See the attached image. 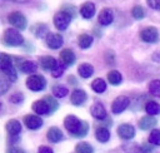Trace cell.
I'll return each mask as SVG.
<instances>
[{"instance_id": "31", "label": "cell", "mask_w": 160, "mask_h": 153, "mask_svg": "<svg viewBox=\"0 0 160 153\" xmlns=\"http://www.w3.org/2000/svg\"><path fill=\"white\" fill-rule=\"evenodd\" d=\"M149 143L160 145V129H152L149 135Z\"/></svg>"}, {"instance_id": "14", "label": "cell", "mask_w": 160, "mask_h": 153, "mask_svg": "<svg viewBox=\"0 0 160 153\" xmlns=\"http://www.w3.org/2000/svg\"><path fill=\"white\" fill-rule=\"evenodd\" d=\"M98 20H99V23H100L101 25H109V24H111L112 20H114L112 10H111V9H108V8L102 9V10L99 13Z\"/></svg>"}, {"instance_id": "42", "label": "cell", "mask_w": 160, "mask_h": 153, "mask_svg": "<svg viewBox=\"0 0 160 153\" xmlns=\"http://www.w3.org/2000/svg\"><path fill=\"white\" fill-rule=\"evenodd\" d=\"M14 1H16V3H25V1H29V0H14Z\"/></svg>"}, {"instance_id": "12", "label": "cell", "mask_w": 160, "mask_h": 153, "mask_svg": "<svg viewBox=\"0 0 160 153\" xmlns=\"http://www.w3.org/2000/svg\"><path fill=\"white\" fill-rule=\"evenodd\" d=\"M32 110L36 113V114H40V115H42V114H48V113H51V110H50V107H49V104L46 103V100L45 99H40V100H35L34 103H32Z\"/></svg>"}, {"instance_id": "13", "label": "cell", "mask_w": 160, "mask_h": 153, "mask_svg": "<svg viewBox=\"0 0 160 153\" xmlns=\"http://www.w3.org/2000/svg\"><path fill=\"white\" fill-rule=\"evenodd\" d=\"M80 14L84 19H91L95 14V5L91 1H86L80 6Z\"/></svg>"}, {"instance_id": "10", "label": "cell", "mask_w": 160, "mask_h": 153, "mask_svg": "<svg viewBox=\"0 0 160 153\" xmlns=\"http://www.w3.org/2000/svg\"><path fill=\"white\" fill-rule=\"evenodd\" d=\"M24 123L25 125L29 128V129H39L41 125H42V119L39 117V115H35V114H28L24 117Z\"/></svg>"}, {"instance_id": "25", "label": "cell", "mask_w": 160, "mask_h": 153, "mask_svg": "<svg viewBox=\"0 0 160 153\" xmlns=\"http://www.w3.org/2000/svg\"><path fill=\"white\" fill-rule=\"evenodd\" d=\"M95 137H96V139H98L99 142L106 143V142L109 140V138H110V132L108 130V128L100 127V128H96V130H95Z\"/></svg>"}, {"instance_id": "24", "label": "cell", "mask_w": 160, "mask_h": 153, "mask_svg": "<svg viewBox=\"0 0 160 153\" xmlns=\"http://www.w3.org/2000/svg\"><path fill=\"white\" fill-rule=\"evenodd\" d=\"M78 71H79L80 76H82V78H89V76L92 75V73H94V68H92V65L89 64V63H82V64L79 65Z\"/></svg>"}, {"instance_id": "23", "label": "cell", "mask_w": 160, "mask_h": 153, "mask_svg": "<svg viewBox=\"0 0 160 153\" xmlns=\"http://www.w3.org/2000/svg\"><path fill=\"white\" fill-rule=\"evenodd\" d=\"M78 44L81 49H88L92 44V36L89 34H80L78 36Z\"/></svg>"}, {"instance_id": "27", "label": "cell", "mask_w": 160, "mask_h": 153, "mask_svg": "<svg viewBox=\"0 0 160 153\" xmlns=\"http://www.w3.org/2000/svg\"><path fill=\"white\" fill-rule=\"evenodd\" d=\"M108 80H109L110 84L118 85V84L121 83L122 76H121V74H120L118 70H110V71L108 73Z\"/></svg>"}, {"instance_id": "28", "label": "cell", "mask_w": 160, "mask_h": 153, "mask_svg": "<svg viewBox=\"0 0 160 153\" xmlns=\"http://www.w3.org/2000/svg\"><path fill=\"white\" fill-rule=\"evenodd\" d=\"M91 88H92V90L96 92V93H102V92H105V89H106V83H105L101 78H96V79L92 80Z\"/></svg>"}, {"instance_id": "21", "label": "cell", "mask_w": 160, "mask_h": 153, "mask_svg": "<svg viewBox=\"0 0 160 153\" xmlns=\"http://www.w3.org/2000/svg\"><path fill=\"white\" fill-rule=\"evenodd\" d=\"M6 130H8V133L10 134V135H18L20 132H21V124H20V122H18L16 119H10V120H8V123H6Z\"/></svg>"}, {"instance_id": "6", "label": "cell", "mask_w": 160, "mask_h": 153, "mask_svg": "<svg viewBox=\"0 0 160 153\" xmlns=\"http://www.w3.org/2000/svg\"><path fill=\"white\" fill-rule=\"evenodd\" d=\"M8 20H9V23L14 28H16L19 30H24L26 28V25H28L26 18L20 11H12V13H10L9 16H8Z\"/></svg>"}, {"instance_id": "20", "label": "cell", "mask_w": 160, "mask_h": 153, "mask_svg": "<svg viewBox=\"0 0 160 153\" xmlns=\"http://www.w3.org/2000/svg\"><path fill=\"white\" fill-rule=\"evenodd\" d=\"M90 112H91V115L94 118H96V119H104L106 117V110H105V108H104V105L101 103L92 104Z\"/></svg>"}, {"instance_id": "16", "label": "cell", "mask_w": 160, "mask_h": 153, "mask_svg": "<svg viewBox=\"0 0 160 153\" xmlns=\"http://www.w3.org/2000/svg\"><path fill=\"white\" fill-rule=\"evenodd\" d=\"M40 65H41L42 69H45V70H51V71H52V70L58 66V61H56L55 58L46 55V56L40 58Z\"/></svg>"}, {"instance_id": "19", "label": "cell", "mask_w": 160, "mask_h": 153, "mask_svg": "<svg viewBox=\"0 0 160 153\" xmlns=\"http://www.w3.org/2000/svg\"><path fill=\"white\" fill-rule=\"evenodd\" d=\"M46 138L52 142V143H58L59 140L62 139V132L58 128V127H51L48 129V133H46Z\"/></svg>"}, {"instance_id": "32", "label": "cell", "mask_w": 160, "mask_h": 153, "mask_svg": "<svg viewBox=\"0 0 160 153\" xmlns=\"http://www.w3.org/2000/svg\"><path fill=\"white\" fill-rule=\"evenodd\" d=\"M131 15L134 16V19L140 20V19H142V18L145 16V10H144L142 6H140V5H135V6L132 8V10H131Z\"/></svg>"}, {"instance_id": "35", "label": "cell", "mask_w": 160, "mask_h": 153, "mask_svg": "<svg viewBox=\"0 0 160 153\" xmlns=\"http://www.w3.org/2000/svg\"><path fill=\"white\" fill-rule=\"evenodd\" d=\"M65 66H66V65H64V64H58V66L51 71V75H52L54 78L61 76L62 73H64V70H65Z\"/></svg>"}, {"instance_id": "15", "label": "cell", "mask_w": 160, "mask_h": 153, "mask_svg": "<svg viewBox=\"0 0 160 153\" xmlns=\"http://www.w3.org/2000/svg\"><path fill=\"white\" fill-rule=\"evenodd\" d=\"M85 100H86V93H85L82 89H75V90L71 93L70 102H71L74 105H81Z\"/></svg>"}, {"instance_id": "29", "label": "cell", "mask_w": 160, "mask_h": 153, "mask_svg": "<svg viewBox=\"0 0 160 153\" xmlns=\"http://www.w3.org/2000/svg\"><path fill=\"white\" fill-rule=\"evenodd\" d=\"M149 92L154 97H160V80L159 79H154V80L150 82V84H149Z\"/></svg>"}, {"instance_id": "7", "label": "cell", "mask_w": 160, "mask_h": 153, "mask_svg": "<svg viewBox=\"0 0 160 153\" xmlns=\"http://www.w3.org/2000/svg\"><path fill=\"white\" fill-rule=\"evenodd\" d=\"M140 38L145 43H156L159 40V31L156 28L149 26L140 31Z\"/></svg>"}, {"instance_id": "17", "label": "cell", "mask_w": 160, "mask_h": 153, "mask_svg": "<svg viewBox=\"0 0 160 153\" xmlns=\"http://www.w3.org/2000/svg\"><path fill=\"white\" fill-rule=\"evenodd\" d=\"M156 125V119L152 115H145L139 120V128L142 130H148L151 129Z\"/></svg>"}, {"instance_id": "30", "label": "cell", "mask_w": 160, "mask_h": 153, "mask_svg": "<svg viewBox=\"0 0 160 153\" xmlns=\"http://www.w3.org/2000/svg\"><path fill=\"white\" fill-rule=\"evenodd\" d=\"M75 150L78 153H92L94 152V148L89 144V143H85V142H80L75 145Z\"/></svg>"}, {"instance_id": "39", "label": "cell", "mask_w": 160, "mask_h": 153, "mask_svg": "<svg viewBox=\"0 0 160 153\" xmlns=\"http://www.w3.org/2000/svg\"><path fill=\"white\" fill-rule=\"evenodd\" d=\"M38 153H52V149L46 145H41V147H39Z\"/></svg>"}, {"instance_id": "1", "label": "cell", "mask_w": 160, "mask_h": 153, "mask_svg": "<svg viewBox=\"0 0 160 153\" xmlns=\"http://www.w3.org/2000/svg\"><path fill=\"white\" fill-rule=\"evenodd\" d=\"M64 125H65L66 130L69 133H71L74 137H85L89 130L88 123L85 120H80L79 118H76L72 114L65 117Z\"/></svg>"}, {"instance_id": "11", "label": "cell", "mask_w": 160, "mask_h": 153, "mask_svg": "<svg viewBox=\"0 0 160 153\" xmlns=\"http://www.w3.org/2000/svg\"><path fill=\"white\" fill-rule=\"evenodd\" d=\"M118 134L122 139H131L135 135V129L131 124L124 123V124H120L118 127Z\"/></svg>"}, {"instance_id": "3", "label": "cell", "mask_w": 160, "mask_h": 153, "mask_svg": "<svg viewBox=\"0 0 160 153\" xmlns=\"http://www.w3.org/2000/svg\"><path fill=\"white\" fill-rule=\"evenodd\" d=\"M2 41L9 46H19L24 43V38L16 29H6L2 35Z\"/></svg>"}, {"instance_id": "18", "label": "cell", "mask_w": 160, "mask_h": 153, "mask_svg": "<svg viewBox=\"0 0 160 153\" xmlns=\"http://www.w3.org/2000/svg\"><path fill=\"white\" fill-rule=\"evenodd\" d=\"M60 59L64 65H71L75 61V54L71 49H62L60 51Z\"/></svg>"}, {"instance_id": "2", "label": "cell", "mask_w": 160, "mask_h": 153, "mask_svg": "<svg viewBox=\"0 0 160 153\" xmlns=\"http://www.w3.org/2000/svg\"><path fill=\"white\" fill-rule=\"evenodd\" d=\"M0 68H1L2 75H5L8 80H10V82L16 80L18 74H16V70L12 65V59L10 55H8L5 53L0 54Z\"/></svg>"}, {"instance_id": "22", "label": "cell", "mask_w": 160, "mask_h": 153, "mask_svg": "<svg viewBox=\"0 0 160 153\" xmlns=\"http://www.w3.org/2000/svg\"><path fill=\"white\" fill-rule=\"evenodd\" d=\"M19 69H20L22 73L32 74L34 71H36L38 65H36L34 61H31V60H22L21 63H19Z\"/></svg>"}, {"instance_id": "26", "label": "cell", "mask_w": 160, "mask_h": 153, "mask_svg": "<svg viewBox=\"0 0 160 153\" xmlns=\"http://www.w3.org/2000/svg\"><path fill=\"white\" fill-rule=\"evenodd\" d=\"M145 110L149 115H155V114H159L160 113V104H158L154 100H149L146 104H145Z\"/></svg>"}, {"instance_id": "36", "label": "cell", "mask_w": 160, "mask_h": 153, "mask_svg": "<svg viewBox=\"0 0 160 153\" xmlns=\"http://www.w3.org/2000/svg\"><path fill=\"white\" fill-rule=\"evenodd\" d=\"M146 3L151 9L160 10V0H146Z\"/></svg>"}, {"instance_id": "33", "label": "cell", "mask_w": 160, "mask_h": 153, "mask_svg": "<svg viewBox=\"0 0 160 153\" xmlns=\"http://www.w3.org/2000/svg\"><path fill=\"white\" fill-rule=\"evenodd\" d=\"M68 89L62 85H54L52 87V94L56 97V98H64L66 94H68Z\"/></svg>"}, {"instance_id": "37", "label": "cell", "mask_w": 160, "mask_h": 153, "mask_svg": "<svg viewBox=\"0 0 160 153\" xmlns=\"http://www.w3.org/2000/svg\"><path fill=\"white\" fill-rule=\"evenodd\" d=\"M22 99H24V95H22L21 93H15V94H12V95L10 97V100H11L12 103H20Z\"/></svg>"}, {"instance_id": "9", "label": "cell", "mask_w": 160, "mask_h": 153, "mask_svg": "<svg viewBox=\"0 0 160 153\" xmlns=\"http://www.w3.org/2000/svg\"><path fill=\"white\" fill-rule=\"evenodd\" d=\"M45 43L49 48L51 49H59L62 43H64V39L60 34H54V33H48L46 36H45Z\"/></svg>"}, {"instance_id": "5", "label": "cell", "mask_w": 160, "mask_h": 153, "mask_svg": "<svg viewBox=\"0 0 160 153\" xmlns=\"http://www.w3.org/2000/svg\"><path fill=\"white\" fill-rule=\"evenodd\" d=\"M70 20H71V15L64 10H61L54 15V25L58 30H65L69 26Z\"/></svg>"}, {"instance_id": "40", "label": "cell", "mask_w": 160, "mask_h": 153, "mask_svg": "<svg viewBox=\"0 0 160 153\" xmlns=\"http://www.w3.org/2000/svg\"><path fill=\"white\" fill-rule=\"evenodd\" d=\"M6 153H25L21 148H18V147H10L8 150H6Z\"/></svg>"}, {"instance_id": "38", "label": "cell", "mask_w": 160, "mask_h": 153, "mask_svg": "<svg viewBox=\"0 0 160 153\" xmlns=\"http://www.w3.org/2000/svg\"><path fill=\"white\" fill-rule=\"evenodd\" d=\"M9 84H10V80H5V75H2V78H1V94H4L6 92Z\"/></svg>"}, {"instance_id": "41", "label": "cell", "mask_w": 160, "mask_h": 153, "mask_svg": "<svg viewBox=\"0 0 160 153\" xmlns=\"http://www.w3.org/2000/svg\"><path fill=\"white\" fill-rule=\"evenodd\" d=\"M141 148H142V150H144L145 153H151V152H152V147H151L150 144H144Z\"/></svg>"}, {"instance_id": "4", "label": "cell", "mask_w": 160, "mask_h": 153, "mask_svg": "<svg viewBox=\"0 0 160 153\" xmlns=\"http://www.w3.org/2000/svg\"><path fill=\"white\" fill-rule=\"evenodd\" d=\"M45 85H46V80L42 75L32 74V75H29L26 79V87L32 92L42 90L45 88Z\"/></svg>"}, {"instance_id": "8", "label": "cell", "mask_w": 160, "mask_h": 153, "mask_svg": "<svg viewBox=\"0 0 160 153\" xmlns=\"http://www.w3.org/2000/svg\"><path fill=\"white\" fill-rule=\"evenodd\" d=\"M129 103H130V99H129L128 97H125V95H120V97L115 98L114 102H112V104H111V110H112V113L119 114V113L124 112V110L128 108Z\"/></svg>"}, {"instance_id": "34", "label": "cell", "mask_w": 160, "mask_h": 153, "mask_svg": "<svg viewBox=\"0 0 160 153\" xmlns=\"http://www.w3.org/2000/svg\"><path fill=\"white\" fill-rule=\"evenodd\" d=\"M45 100H46V103L49 104V107H50V110H51V113L54 112V110H56L58 109V107H59V104H58V102L51 97V95H46L45 98H44Z\"/></svg>"}]
</instances>
